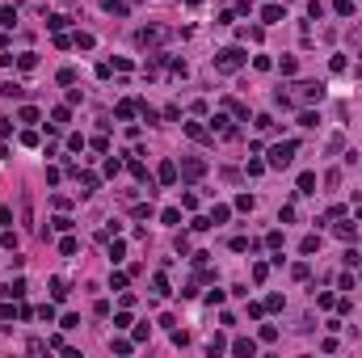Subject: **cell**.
Listing matches in <instances>:
<instances>
[{
    "label": "cell",
    "instance_id": "34",
    "mask_svg": "<svg viewBox=\"0 0 362 358\" xmlns=\"http://www.w3.org/2000/svg\"><path fill=\"white\" fill-rule=\"evenodd\" d=\"M122 253H126V245L114 241V245H110V261H122Z\"/></svg>",
    "mask_w": 362,
    "mask_h": 358
},
{
    "label": "cell",
    "instance_id": "1",
    "mask_svg": "<svg viewBox=\"0 0 362 358\" xmlns=\"http://www.w3.org/2000/svg\"><path fill=\"white\" fill-rule=\"evenodd\" d=\"M244 59H249V55H244L240 46H224V51L215 55V72H236V68L244 64Z\"/></svg>",
    "mask_w": 362,
    "mask_h": 358
},
{
    "label": "cell",
    "instance_id": "2",
    "mask_svg": "<svg viewBox=\"0 0 362 358\" xmlns=\"http://www.w3.org/2000/svg\"><path fill=\"white\" fill-rule=\"evenodd\" d=\"M291 160H295V139H282L270 148V169H286Z\"/></svg>",
    "mask_w": 362,
    "mask_h": 358
},
{
    "label": "cell",
    "instance_id": "32",
    "mask_svg": "<svg viewBox=\"0 0 362 358\" xmlns=\"http://www.w3.org/2000/svg\"><path fill=\"white\" fill-rule=\"evenodd\" d=\"M110 345H114V354H131V345H135V341H126V337H118V341H110Z\"/></svg>",
    "mask_w": 362,
    "mask_h": 358
},
{
    "label": "cell",
    "instance_id": "26",
    "mask_svg": "<svg viewBox=\"0 0 362 358\" xmlns=\"http://www.w3.org/2000/svg\"><path fill=\"white\" fill-rule=\"evenodd\" d=\"M93 42H97L93 34H76V46H80V51H93Z\"/></svg>",
    "mask_w": 362,
    "mask_h": 358
},
{
    "label": "cell",
    "instance_id": "20",
    "mask_svg": "<svg viewBox=\"0 0 362 358\" xmlns=\"http://www.w3.org/2000/svg\"><path fill=\"white\" fill-rule=\"evenodd\" d=\"M135 110H139V105H135V101H118V110H114V114H118V118H122V123H126V118H131Z\"/></svg>",
    "mask_w": 362,
    "mask_h": 358
},
{
    "label": "cell",
    "instance_id": "6",
    "mask_svg": "<svg viewBox=\"0 0 362 358\" xmlns=\"http://www.w3.org/2000/svg\"><path fill=\"white\" fill-rule=\"evenodd\" d=\"M299 93H303L308 101H324V85H320V80H303Z\"/></svg>",
    "mask_w": 362,
    "mask_h": 358
},
{
    "label": "cell",
    "instance_id": "10",
    "mask_svg": "<svg viewBox=\"0 0 362 358\" xmlns=\"http://www.w3.org/2000/svg\"><path fill=\"white\" fill-rule=\"evenodd\" d=\"M286 13H282V9H278V5H265L261 9V21H265V26H274V21H282Z\"/></svg>",
    "mask_w": 362,
    "mask_h": 358
},
{
    "label": "cell",
    "instance_id": "3",
    "mask_svg": "<svg viewBox=\"0 0 362 358\" xmlns=\"http://www.w3.org/2000/svg\"><path fill=\"white\" fill-rule=\"evenodd\" d=\"M202 173H206V160L202 156H185L181 160V177H185V182H198Z\"/></svg>",
    "mask_w": 362,
    "mask_h": 358
},
{
    "label": "cell",
    "instance_id": "22",
    "mask_svg": "<svg viewBox=\"0 0 362 358\" xmlns=\"http://www.w3.org/2000/svg\"><path fill=\"white\" fill-rule=\"evenodd\" d=\"M101 9H106V13H118V17L126 13V5H122V0H101Z\"/></svg>",
    "mask_w": 362,
    "mask_h": 358
},
{
    "label": "cell",
    "instance_id": "25",
    "mask_svg": "<svg viewBox=\"0 0 362 358\" xmlns=\"http://www.w3.org/2000/svg\"><path fill=\"white\" fill-rule=\"evenodd\" d=\"M333 9H337V17H349V13H354V0H337Z\"/></svg>",
    "mask_w": 362,
    "mask_h": 358
},
{
    "label": "cell",
    "instance_id": "11",
    "mask_svg": "<svg viewBox=\"0 0 362 358\" xmlns=\"http://www.w3.org/2000/svg\"><path fill=\"white\" fill-rule=\"evenodd\" d=\"M0 26H5V30H13V26H17V9H13V5L0 9Z\"/></svg>",
    "mask_w": 362,
    "mask_h": 358
},
{
    "label": "cell",
    "instance_id": "23",
    "mask_svg": "<svg viewBox=\"0 0 362 358\" xmlns=\"http://www.w3.org/2000/svg\"><path fill=\"white\" fill-rule=\"evenodd\" d=\"M0 245H5V249H9V253H17V232H13V228H9L5 236H0Z\"/></svg>",
    "mask_w": 362,
    "mask_h": 358
},
{
    "label": "cell",
    "instance_id": "38",
    "mask_svg": "<svg viewBox=\"0 0 362 358\" xmlns=\"http://www.w3.org/2000/svg\"><path fill=\"white\" fill-rule=\"evenodd\" d=\"M0 135H13V118H0Z\"/></svg>",
    "mask_w": 362,
    "mask_h": 358
},
{
    "label": "cell",
    "instance_id": "14",
    "mask_svg": "<svg viewBox=\"0 0 362 358\" xmlns=\"http://www.w3.org/2000/svg\"><path fill=\"white\" fill-rule=\"evenodd\" d=\"M0 93H5V97H26V89H21L17 80H5V85H0Z\"/></svg>",
    "mask_w": 362,
    "mask_h": 358
},
{
    "label": "cell",
    "instance_id": "9",
    "mask_svg": "<svg viewBox=\"0 0 362 358\" xmlns=\"http://www.w3.org/2000/svg\"><path fill=\"white\" fill-rule=\"evenodd\" d=\"M299 253H303V257L320 253V236H303V241H299Z\"/></svg>",
    "mask_w": 362,
    "mask_h": 358
},
{
    "label": "cell",
    "instance_id": "17",
    "mask_svg": "<svg viewBox=\"0 0 362 358\" xmlns=\"http://www.w3.org/2000/svg\"><path fill=\"white\" fill-rule=\"evenodd\" d=\"M51 295H55V300H67V282L63 278H51Z\"/></svg>",
    "mask_w": 362,
    "mask_h": 358
},
{
    "label": "cell",
    "instance_id": "36",
    "mask_svg": "<svg viewBox=\"0 0 362 358\" xmlns=\"http://www.w3.org/2000/svg\"><path fill=\"white\" fill-rule=\"evenodd\" d=\"M291 219H295V207H291V202H286V207L278 211V223H291Z\"/></svg>",
    "mask_w": 362,
    "mask_h": 358
},
{
    "label": "cell",
    "instance_id": "18",
    "mask_svg": "<svg viewBox=\"0 0 362 358\" xmlns=\"http://www.w3.org/2000/svg\"><path fill=\"white\" fill-rule=\"evenodd\" d=\"M185 135H190V139H202V143H206V127H198V123H185Z\"/></svg>",
    "mask_w": 362,
    "mask_h": 358
},
{
    "label": "cell",
    "instance_id": "12",
    "mask_svg": "<svg viewBox=\"0 0 362 358\" xmlns=\"http://www.w3.org/2000/svg\"><path fill=\"white\" fill-rule=\"evenodd\" d=\"M17 68H21V72H34V68H38V55H34V51L17 55Z\"/></svg>",
    "mask_w": 362,
    "mask_h": 358
},
{
    "label": "cell",
    "instance_id": "21",
    "mask_svg": "<svg viewBox=\"0 0 362 358\" xmlns=\"http://www.w3.org/2000/svg\"><path fill=\"white\" fill-rule=\"evenodd\" d=\"M333 232H337V241H354V223H337Z\"/></svg>",
    "mask_w": 362,
    "mask_h": 358
},
{
    "label": "cell",
    "instance_id": "15",
    "mask_svg": "<svg viewBox=\"0 0 362 358\" xmlns=\"http://www.w3.org/2000/svg\"><path fill=\"white\" fill-rule=\"evenodd\" d=\"M224 350H228V341H224V337H219V333H215V337H211V341H206V354H211V358H215V354H224Z\"/></svg>",
    "mask_w": 362,
    "mask_h": 358
},
{
    "label": "cell",
    "instance_id": "13",
    "mask_svg": "<svg viewBox=\"0 0 362 358\" xmlns=\"http://www.w3.org/2000/svg\"><path fill=\"white\" fill-rule=\"evenodd\" d=\"M299 194H316V173H303L299 177Z\"/></svg>",
    "mask_w": 362,
    "mask_h": 358
},
{
    "label": "cell",
    "instance_id": "37",
    "mask_svg": "<svg viewBox=\"0 0 362 358\" xmlns=\"http://www.w3.org/2000/svg\"><path fill=\"white\" fill-rule=\"evenodd\" d=\"M329 152H345V135H333L329 139Z\"/></svg>",
    "mask_w": 362,
    "mask_h": 358
},
{
    "label": "cell",
    "instance_id": "31",
    "mask_svg": "<svg viewBox=\"0 0 362 358\" xmlns=\"http://www.w3.org/2000/svg\"><path fill=\"white\" fill-rule=\"evenodd\" d=\"M160 219H165V223H181V211L169 207V211H160Z\"/></svg>",
    "mask_w": 362,
    "mask_h": 358
},
{
    "label": "cell",
    "instance_id": "8",
    "mask_svg": "<svg viewBox=\"0 0 362 358\" xmlns=\"http://www.w3.org/2000/svg\"><path fill=\"white\" fill-rule=\"evenodd\" d=\"M177 177H181V169H177L173 160H165V164H160V182H165V186H173Z\"/></svg>",
    "mask_w": 362,
    "mask_h": 358
},
{
    "label": "cell",
    "instance_id": "19",
    "mask_svg": "<svg viewBox=\"0 0 362 358\" xmlns=\"http://www.w3.org/2000/svg\"><path fill=\"white\" fill-rule=\"evenodd\" d=\"M76 177L85 182V190H97V186H101V177H97V173H89V169H85V173H76Z\"/></svg>",
    "mask_w": 362,
    "mask_h": 358
},
{
    "label": "cell",
    "instance_id": "27",
    "mask_svg": "<svg viewBox=\"0 0 362 358\" xmlns=\"http://www.w3.org/2000/svg\"><path fill=\"white\" fill-rule=\"evenodd\" d=\"M316 123H320V114H312V110L299 114V127H316Z\"/></svg>",
    "mask_w": 362,
    "mask_h": 358
},
{
    "label": "cell",
    "instance_id": "30",
    "mask_svg": "<svg viewBox=\"0 0 362 358\" xmlns=\"http://www.w3.org/2000/svg\"><path fill=\"white\" fill-rule=\"evenodd\" d=\"M152 286H156V295H169V278H165V274H156V278H152Z\"/></svg>",
    "mask_w": 362,
    "mask_h": 358
},
{
    "label": "cell",
    "instance_id": "39",
    "mask_svg": "<svg viewBox=\"0 0 362 358\" xmlns=\"http://www.w3.org/2000/svg\"><path fill=\"white\" fill-rule=\"evenodd\" d=\"M185 5H194V9H198V5H202V0H185Z\"/></svg>",
    "mask_w": 362,
    "mask_h": 358
},
{
    "label": "cell",
    "instance_id": "33",
    "mask_svg": "<svg viewBox=\"0 0 362 358\" xmlns=\"http://www.w3.org/2000/svg\"><path fill=\"white\" fill-rule=\"evenodd\" d=\"M253 207H257L253 194H240V198H236V211H253Z\"/></svg>",
    "mask_w": 362,
    "mask_h": 358
},
{
    "label": "cell",
    "instance_id": "24",
    "mask_svg": "<svg viewBox=\"0 0 362 358\" xmlns=\"http://www.w3.org/2000/svg\"><path fill=\"white\" fill-rule=\"evenodd\" d=\"M228 215H232V207H215L211 211V223H228Z\"/></svg>",
    "mask_w": 362,
    "mask_h": 358
},
{
    "label": "cell",
    "instance_id": "29",
    "mask_svg": "<svg viewBox=\"0 0 362 358\" xmlns=\"http://www.w3.org/2000/svg\"><path fill=\"white\" fill-rule=\"evenodd\" d=\"M232 249H236V253H249L253 241H249V236H236V241H232Z\"/></svg>",
    "mask_w": 362,
    "mask_h": 358
},
{
    "label": "cell",
    "instance_id": "7",
    "mask_svg": "<svg viewBox=\"0 0 362 358\" xmlns=\"http://www.w3.org/2000/svg\"><path fill=\"white\" fill-rule=\"evenodd\" d=\"M0 295H5V300H21V295H26V278H13L9 286H0Z\"/></svg>",
    "mask_w": 362,
    "mask_h": 358
},
{
    "label": "cell",
    "instance_id": "4",
    "mask_svg": "<svg viewBox=\"0 0 362 358\" xmlns=\"http://www.w3.org/2000/svg\"><path fill=\"white\" fill-rule=\"evenodd\" d=\"M135 42L139 46H160V42H165V30H160V26H143L135 34Z\"/></svg>",
    "mask_w": 362,
    "mask_h": 358
},
{
    "label": "cell",
    "instance_id": "5",
    "mask_svg": "<svg viewBox=\"0 0 362 358\" xmlns=\"http://www.w3.org/2000/svg\"><path fill=\"white\" fill-rule=\"evenodd\" d=\"M232 354H236V358H253L257 354V341L253 337H236V341H232Z\"/></svg>",
    "mask_w": 362,
    "mask_h": 358
},
{
    "label": "cell",
    "instance_id": "35",
    "mask_svg": "<svg viewBox=\"0 0 362 358\" xmlns=\"http://www.w3.org/2000/svg\"><path fill=\"white\" fill-rule=\"evenodd\" d=\"M295 68H299L295 55H286V59H282V76H295Z\"/></svg>",
    "mask_w": 362,
    "mask_h": 358
},
{
    "label": "cell",
    "instance_id": "16",
    "mask_svg": "<svg viewBox=\"0 0 362 358\" xmlns=\"http://www.w3.org/2000/svg\"><path fill=\"white\" fill-rule=\"evenodd\" d=\"M139 110H143V123H148V127H156V123H160V114H156V110H152V105H148V101H139Z\"/></svg>",
    "mask_w": 362,
    "mask_h": 358
},
{
    "label": "cell",
    "instance_id": "28",
    "mask_svg": "<svg viewBox=\"0 0 362 358\" xmlns=\"http://www.w3.org/2000/svg\"><path fill=\"white\" fill-rule=\"evenodd\" d=\"M274 127H278V123H274L270 114H257V131H274Z\"/></svg>",
    "mask_w": 362,
    "mask_h": 358
}]
</instances>
